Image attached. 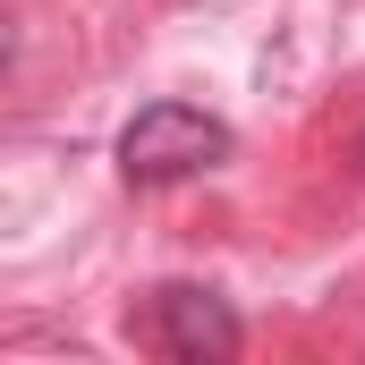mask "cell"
Wrapping results in <instances>:
<instances>
[{
  "mask_svg": "<svg viewBox=\"0 0 365 365\" xmlns=\"http://www.w3.org/2000/svg\"><path fill=\"white\" fill-rule=\"evenodd\" d=\"M136 331H145L162 357H179V365H230L238 349H247L230 297L204 289V280H162V289L145 297V323H136Z\"/></svg>",
  "mask_w": 365,
  "mask_h": 365,
  "instance_id": "2",
  "label": "cell"
},
{
  "mask_svg": "<svg viewBox=\"0 0 365 365\" xmlns=\"http://www.w3.org/2000/svg\"><path fill=\"white\" fill-rule=\"evenodd\" d=\"M238 153L230 119L195 110V102H145L128 128H119V179L128 187H170V179H195V170H221Z\"/></svg>",
  "mask_w": 365,
  "mask_h": 365,
  "instance_id": "1",
  "label": "cell"
}]
</instances>
